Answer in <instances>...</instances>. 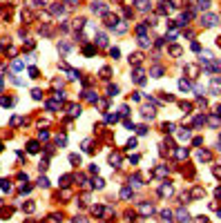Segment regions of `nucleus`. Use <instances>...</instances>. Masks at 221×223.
<instances>
[{
    "label": "nucleus",
    "instance_id": "nucleus-1",
    "mask_svg": "<svg viewBox=\"0 0 221 223\" xmlns=\"http://www.w3.org/2000/svg\"><path fill=\"white\" fill-rule=\"evenodd\" d=\"M219 22V16L217 14H203L201 16V25L203 27H214Z\"/></svg>",
    "mask_w": 221,
    "mask_h": 223
},
{
    "label": "nucleus",
    "instance_id": "nucleus-54",
    "mask_svg": "<svg viewBox=\"0 0 221 223\" xmlns=\"http://www.w3.org/2000/svg\"><path fill=\"white\" fill-rule=\"evenodd\" d=\"M0 150H2V143H0Z\"/></svg>",
    "mask_w": 221,
    "mask_h": 223
},
{
    "label": "nucleus",
    "instance_id": "nucleus-35",
    "mask_svg": "<svg viewBox=\"0 0 221 223\" xmlns=\"http://www.w3.org/2000/svg\"><path fill=\"white\" fill-rule=\"evenodd\" d=\"M22 65H25L22 60H14V62H11V67H14V69H22Z\"/></svg>",
    "mask_w": 221,
    "mask_h": 223
},
{
    "label": "nucleus",
    "instance_id": "nucleus-51",
    "mask_svg": "<svg viewBox=\"0 0 221 223\" xmlns=\"http://www.w3.org/2000/svg\"><path fill=\"white\" fill-rule=\"evenodd\" d=\"M76 2H78V0H67V5H69V7H74Z\"/></svg>",
    "mask_w": 221,
    "mask_h": 223
},
{
    "label": "nucleus",
    "instance_id": "nucleus-6",
    "mask_svg": "<svg viewBox=\"0 0 221 223\" xmlns=\"http://www.w3.org/2000/svg\"><path fill=\"white\" fill-rule=\"evenodd\" d=\"M132 81L136 83V85H143V83H145V76H143V69H134V74H132Z\"/></svg>",
    "mask_w": 221,
    "mask_h": 223
},
{
    "label": "nucleus",
    "instance_id": "nucleus-48",
    "mask_svg": "<svg viewBox=\"0 0 221 223\" xmlns=\"http://www.w3.org/2000/svg\"><path fill=\"white\" fill-rule=\"evenodd\" d=\"M136 132H139V134H141V136H143V134H147V127H145V125H141V127H139V129H136Z\"/></svg>",
    "mask_w": 221,
    "mask_h": 223
},
{
    "label": "nucleus",
    "instance_id": "nucleus-28",
    "mask_svg": "<svg viewBox=\"0 0 221 223\" xmlns=\"http://www.w3.org/2000/svg\"><path fill=\"white\" fill-rule=\"evenodd\" d=\"M110 163H112V167L118 165V163H121V156H118V154H112V156H110Z\"/></svg>",
    "mask_w": 221,
    "mask_h": 223
},
{
    "label": "nucleus",
    "instance_id": "nucleus-21",
    "mask_svg": "<svg viewBox=\"0 0 221 223\" xmlns=\"http://www.w3.org/2000/svg\"><path fill=\"white\" fill-rule=\"evenodd\" d=\"M27 150H29L31 154H36L38 150H40V147H38V143H36V141H31V143H29V145H27Z\"/></svg>",
    "mask_w": 221,
    "mask_h": 223
},
{
    "label": "nucleus",
    "instance_id": "nucleus-36",
    "mask_svg": "<svg viewBox=\"0 0 221 223\" xmlns=\"http://www.w3.org/2000/svg\"><path fill=\"white\" fill-rule=\"evenodd\" d=\"M163 129L165 132H174V123H163Z\"/></svg>",
    "mask_w": 221,
    "mask_h": 223
},
{
    "label": "nucleus",
    "instance_id": "nucleus-4",
    "mask_svg": "<svg viewBox=\"0 0 221 223\" xmlns=\"http://www.w3.org/2000/svg\"><path fill=\"white\" fill-rule=\"evenodd\" d=\"M49 11H52L54 16H63L65 14V7H63V5H58V2H52V5H49Z\"/></svg>",
    "mask_w": 221,
    "mask_h": 223
},
{
    "label": "nucleus",
    "instance_id": "nucleus-32",
    "mask_svg": "<svg viewBox=\"0 0 221 223\" xmlns=\"http://www.w3.org/2000/svg\"><path fill=\"white\" fill-rule=\"evenodd\" d=\"M58 49H63V51H69V49H72V43H58Z\"/></svg>",
    "mask_w": 221,
    "mask_h": 223
},
{
    "label": "nucleus",
    "instance_id": "nucleus-27",
    "mask_svg": "<svg viewBox=\"0 0 221 223\" xmlns=\"http://www.w3.org/2000/svg\"><path fill=\"white\" fill-rule=\"evenodd\" d=\"M130 185L139 187V185H141V176H130Z\"/></svg>",
    "mask_w": 221,
    "mask_h": 223
},
{
    "label": "nucleus",
    "instance_id": "nucleus-45",
    "mask_svg": "<svg viewBox=\"0 0 221 223\" xmlns=\"http://www.w3.org/2000/svg\"><path fill=\"white\" fill-rule=\"evenodd\" d=\"M72 223H87V219H85V216H76Z\"/></svg>",
    "mask_w": 221,
    "mask_h": 223
},
{
    "label": "nucleus",
    "instance_id": "nucleus-39",
    "mask_svg": "<svg viewBox=\"0 0 221 223\" xmlns=\"http://www.w3.org/2000/svg\"><path fill=\"white\" fill-rule=\"evenodd\" d=\"M31 96H34V98H36V100H40V96H43V91H40V89H34V91H31Z\"/></svg>",
    "mask_w": 221,
    "mask_h": 223
},
{
    "label": "nucleus",
    "instance_id": "nucleus-29",
    "mask_svg": "<svg viewBox=\"0 0 221 223\" xmlns=\"http://www.w3.org/2000/svg\"><path fill=\"white\" fill-rule=\"evenodd\" d=\"M47 110H49V112H56V110H58V103H56V100H49V103H47Z\"/></svg>",
    "mask_w": 221,
    "mask_h": 223
},
{
    "label": "nucleus",
    "instance_id": "nucleus-2",
    "mask_svg": "<svg viewBox=\"0 0 221 223\" xmlns=\"http://www.w3.org/2000/svg\"><path fill=\"white\" fill-rule=\"evenodd\" d=\"M210 94H214V96L221 94V78H219V76L212 78V83H210Z\"/></svg>",
    "mask_w": 221,
    "mask_h": 223
},
{
    "label": "nucleus",
    "instance_id": "nucleus-41",
    "mask_svg": "<svg viewBox=\"0 0 221 223\" xmlns=\"http://www.w3.org/2000/svg\"><path fill=\"white\" fill-rule=\"evenodd\" d=\"M29 74H31V78H38V76H40V72H38L36 67H31V69H29Z\"/></svg>",
    "mask_w": 221,
    "mask_h": 223
},
{
    "label": "nucleus",
    "instance_id": "nucleus-52",
    "mask_svg": "<svg viewBox=\"0 0 221 223\" xmlns=\"http://www.w3.org/2000/svg\"><path fill=\"white\" fill-rule=\"evenodd\" d=\"M217 114H219V116H221V105H219V107H217Z\"/></svg>",
    "mask_w": 221,
    "mask_h": 223
},
{
    "label": "nucleus",
    "instance_id": "nucleus-19",
    "mask_svg": "<svg viewBox=\"0 0 221 223\" xmlns=\"http://www.w3.org/2000/svg\"><path fill=\"white\" fill-rule=\"evenodd\" d=\"M139 45H141V47H150L152 40H150V38H145V36H139Z\"/></svg>",
    "mask_w": 221,
    "mask_h": 223
},
{
    "label": "nucleus",
    "instance_id": "nucleus-44",
    "mask_svg": "<svg viewBox=\"0 0 221 223\" xmlns=\"http://www.w3.org/2000/svg\"><path fill=\"white\" fill-rule=\"evenodd\" d=\"M107 91H110V96H116L118 94V87H116V85H114V87L110 85V89H107Z\"/></svg>",
    "mask_w": 221,
    "mask_h": 223
},
{
    "label": "nucleus",
    "instance_id": "nucleus-33",
    "mask_svg": "<svg viewBox=\"0 0 221 223\" xmlns=\"http://www.w3.org/2000/svg\"><path fill=\"white\" fill-rule=\"evenodd\" d=\"M69 161H72L74 165H81V156H78V154H72V156H69Z\"/></svg>",
    "mask_w": 221,
    "mask_h": 223
},
{
    "label": "nucleus",
    "instance_id": "nucleus-10",
    "mask_svg": "<svg viewBox=\"0 0 221 223\" xmlns=\"http://www.w3.org/2000/svg\"><path fill=\"white\" fill-rule=\"evenodd\" d=\"M190 136H192L190 127H181L179 129V141H190Z\"/></svg>",
    "mask_w": 221,
    "mask_h": 223
},
{
    "label": "nucleus",
    "instance_id": "nucleus-53",
    "mask_svg": "<svg viewBox=\"0 0 221 223\" xmlns=\"http://www.w3.org/2000/svg\"><path fill=\"white\" fill-rule=\"evenodd\" d=\"M0 89H2V76H0Z\"/></svg>",
    "mask_w": 221,
    "mask_h": 223
},
{
    "label": "nucleus",
    "instance_id": "nucleus-15",
    "mask_svg": "<svg viewBox=\"0 0 221 223\" xmlns=\"http://www.w3.org/2000/svg\"><path fill=\"white\" fill-rule=\"evenodd\" d=\"M199 161H210V152H206V150H199Z\"/></svg>",
    "mask_w": 221,
    "mask_h": 223
},
{
    "label": "nucleus",
    "instance_id": "nucleus-26",
    "mask_svg": "<svg viewBox=\"0 0 221 223\" xmlns=\"http://www.w3.org/2000/svg\"><path fill=\"white\" fill-rule=\"evenodd\" d=\"M197 7H199V9H208V7H210V0H197Z\"/></svg>",
    "mask_w": 221,
    "mask_h": 223
},
{
    "label": "nucleus",
    "instance_id": "nucleus-34",
    "mask_svg": "<svg viewBox=\"0 0 221 223\" xmlns=\"http://www.w3.org/2000/svg\"><path fill=\"white\" fill-rule=\"evenodd\" d=\"M94 187H98V190H103V187H105V181H103V179H96V181H94Z\"/></svg>",
    "mask_w": 221,
    "mask_h": 223
},
{
    "label": "nucleus",
    "instance_id": "nucleus-23",
    "mask_svg": "<svg viewBox=\"0 0 221 223\" xmlns=\"http://www.w3.org/2000/svg\"><path fill=\"white\" fill-rule=\"evenodd\" d=\"M161 219L163 221H172V212H170V210H161Z\"/></svg>",
    "mask_w": 221,
    "mask_h": 223
},
{
    "label": "nucleus",
    "instance_id": "nucleus-47",
    "mask_svg": "<svg viewBox=\"0 0 221 223\" xmlns=\"http://www.w3.org/2000/svg\"><path fill=\"white\" fill-rule=\"evenodd\" d=\"M94 54V47H89V45H87V47H85V56H92Z\"/></svg>",
    "mask_w": 221,
    "mask_h": 223
},
{
    "label": "nucleus",
    "instance_id": "nucleus-49",
    "mask_svg": "<svg viewBox=\"0 0 221 223\" xmlns=\"http://www.w3.org/2000/svg\"><path fill=\"white\" fill-rule=\"evenodd\" d=\"M38 136H40V139H49V132H45V129H40V134H38Z\"/></svg>",
    "mask_w": 221,
    "mask_h": 223
},
{
    "label": "nucleus",
    "instance_id": "nucleus-40",
    "mask_svg": "<svg viewBox=\"0 0 221 223\" xmlns=\"http://www.w3.org/2000/svg\"><path fill=\"white\" fill-rule=\"evenodd\" d=\"M118 54H121V51H118L116 47H112V49H110V56H112V58H118Z\"/></svg>",
    "mask_w": 221,
    "mask_h": 223
},
{
    "label": "nucleus",
    "instance_id": "nucleus-3",
    "mask_svg": "<svg viewBox=\"0 0 221 223\" xmlns=\"http://www.w3.org/2000/svg\"><path fill=\"white\" fill-rule=\"evenodd\" d=\"M92 11H94V14H101V16H105L107 11H110V7H107L105 2H94V5H92Z\"/></svg>",
    "mask_w": 221,
    "mask_h": 223
},
{
    "label": "nucleus",
    "instance_id": "nucleus-8",
    "mask_svg": "<svg viewBox=\"0 0 221 223\" xmlns=\"http://www.w3.org/2000/svg\"><path fill=\"white\" fill-rule=\"evenodd\" d=\"M94 38H96L94 43L98 45V47H107V36H105V33H101V31H98V33H96Z\"/></svg>",
    "mask_w": 221,
    "mask_h": 223
},
{
    "label": "nucleus",
    "instance_id": "nucleus-18",
    "mask_svg": "<svg viewBox=\"0 0 221 223\" xmlns=\"http://www.w3.org/2000/svg\"><path fill=\"white\" fill-rule=\"evenodd\" d=\"M121 199H125V201H130V199H132V190H130V187H123V192H121Z\"/></svg>",
    "mask_w": 221,
    "mask_h": 223
},
{
    "label": "nucleus",
    "instance_id": "nucleus-5",
    "mask_svg": "<svg viewBox=\"0 0 221 223\" xmlns=\"http://www.w3.org/2000/svg\"><path fill=\"white\" fill-rule=\"evenodd\" d=\"M139 212L143 214V216H150L152 212H154V208H152V203H141L139 205Z\"/></svg>",
    "mask_w": 221,
    "mask_h": 223
},
{
    "label": "nucleus",
    "instance_id": "nucleus-12",
    "mask_svg": "<svg viewBox=\"0 0 221 223\" xmlns=\"http://www.w3.org/2000/svg\"><path fill=\"white\" fill-rule=\"evenodd\" d=\"M114 29H116V33H125L127 31V22L125 20H118V25L114 27Z\"/></svg>",
    "mask_w": 221,
    "mask_h": 223
},
{
    "label": "nucleus",
    "instance_id": "nucleus-22",
    "mask_svg": "<svg viewBox=\"0 0 221 223\" xmlns=\"http://www.w3.org/2000/svg\"><path fill=\"white\" fill-rule=\"evenodd\" d=\"M0 187H2L5 192H11V183H9L7 179H2V181H0Z\"/></svg>",
    "mask_w": 221,
    "mask_h": 223
},
{
    "label": "nucleus",
    "instance_id": "nucleus-46",
    "mask_svg": "<svg viewBox=\"0 0 221 223\" xmlns=\"http://www.w3.org/2000/svg\"><path fill=\"white\" fill-rule=\"evenodd\" d=\"M127 147H130V150H132V147H136V139H130V141H127Z\"/></svg>",
    "mask_w": 221,
    "mask_h": 223
},
{
    "label": "nucleus",
    "instance_id": "nucleus-30",
    "mask_svg": "<svg viewBox=\"0 0 221 223\" xmlns=\"http://www.w3.org/2000/svg\"><path fill=\"white\" fill-rule=\"evenodd\" d=\"M141 58H143L141 54H134V56H130V62H134V65H139V62H141Z\"/></svg>",
    "mask_w": 221,
    "mask_h": 223
},
{
    "label": "nucleus",
    "instance_id": "nucleus-20",
    "mask_svg": "<svg viewBox=\"0 0 221 223\" xmlns=\"http://www.w3.org/2000/svg\"><path fill=\"white\" fill-rule=\"evenodd\" d=\"M143 118H154V110L152 107H143Z\"/></svg>",
    "mask_w": 221,
    "mask_h": 223
},
{
    "label": "nucleus",
    "instance_id": "nucleus-9",
    "mask_svg": "<svg viewBox=\"0 0 221 223\" xmlns=\"http://www.w3.org/2000/svg\"><path fill=\"white\" fill-rule=\"evenodd\" d=\"M177 219H179L181 223H188V221H190V214H188V210H183V208H181V210H177Z\"/></svg>",
    "mask_w": 221,
    "mask_h": 223
},
{
    "label": "nucleus",
    "instance_id": "nucleus-14",
    "mask_svg": "<svg viewBox=\"0 0 221 223\" xmlns=\"http://www.w3.org/2000/svg\"><path fill=\"white\" fill-rule=\"evenodd\" d=\"M190 87H192V85L185 81V78H181V81H179V89L181 91H190Z\"/></svg>",
    "mask_w": 221,
    "mask_h": 223
},
{
    "label": "nucleus",
    "instance_id": "nucleus-43",
    "mask_svg": "<svg viewBox=\"0 0 221 223\" xmlns=\"http://www.w3.org/2000/svg\"><path fill=\"white\" fill-rule=\"evenodd\" d=\"M212 72H221V60H214V65H212Z\"/></svg>",
    "mask_w": 221,
    "mask_h": 223
},
{
    "label": "nucleus",
    "instance_id": "nucleus-24",
    "mask_svg": "<svg viewBox=\"0 0 221 223\" xmlns=\"http://www.w3.org/2000/svg\"><path fill=\"white\" fill-rule=\"evenodd\" d=\"M81 114V107L78 105H69V116H78Z\"/></svg>",
    "mask_w": 221,
    "mask_h": 223
},
{
    "label": "nucleus",
    "instance_id": "nucleus-38",
    "mask_svg": "<svg viewBox=\"0 0 221 223\" xmlns=\"http://www.w3.org/2000/svg\"><path fill=\"white\" fill-rule=\"evenodd\" d=\"M38 185H40V187H47V185H49V181L45 179V176H40V179H38Z\"/></svg>",
    "mask_w": 221,
    "mask_h": 223
},
{
    "label": "nucleus",
    "instance_id": "nucleus-25",
    "mask_svg": "<svg viewBox=\"0 0 221 223\" xmlns=\"http://www.w3.org/2000/svg\"><path fill=\"white\" fill-rule=\"evenodd\" d=\"M208 123H210V127H219V116H210V118H208Z\"/></svg>",
    "mask_w": 221,
    "mask_h": 223
},
{
    "label": "nucleus",
    "instance_id": "nucleus-50",
    "mask_svg": "<svg viewBox=\"0 0 221 223\" xmlns=\"http://www.w3.org/2000/svg\"><path fill=\"white\" fill-rule=\"evenodd\" d=\"M197 223H208V219L206 216H197Z\"/></svg>",
    "mask_w": 221,
    "mask_h": 223
},
{
    "label": "nucleus",
    "instance_id": "nucleus-11",
    "mask_svg": "<svg viewBox=\"0 0 221 223\" xmlns=\"http://www.w3.org/2000/svg\"><path fill=\"white\" fill-rule=\"evenodd\" d=\"M150 76H152V78H161V76H163V67H161V65L152 67V69H150Z\"/></svg>",
    "mask_w": 221,
    "mask_h": 223
},
{
    "label": "nucleus",
    "instance_id": "nucleus-13",
    "mask_svg": "<svg viewBox=\"0 0 221 223\" xmlns=\"http://www.w3.org/2000/svg\"><path fill=\"white\" fill-rule=\"evenodd\" d=\"M136 9L139 11H147L150 9V2H147V0H136Z\"/></svg>",
    "mask_w": 221,
    "mask_h": 223
},
{
    "label": "nucleus",
    "instance_id": "nucleus-17",
    "mask_svg": "<svg viewBox=\"0 0 221 223\" xmlns=\"http://www.w3.org/2000/svg\"><path fill=\"white\" fill-rule=\"evenodd\" d=\"M203 194H206V192H203V187H194V190H192V192H190V196H194V199H199V196H203Z\"/></svg>",
    "mask_w": 221,
    "mask_h": 223
},
{
    "label": "nucleus",
    "instance_id": "nucleus-31",
    "mask_svg": "<svg viewBox=\"0 0 221 223\" xmlns=\"http://www.w3.org/2000/svg\"><path fill=\"white\" fill-rule=\"evenodd\" d=\"M170 54H172V56H179V54H181V47H179V45H172V47H170Z\"/></svg>",
    "mask_w": 221,
    "mask_h": 223
},
{
    "label": "nucleus",
    "instance_id": "nucleus-42",
    "mask_svg": "<svg viewBox=\"0 0 221 223\" xmlns=\"http://www.w3.org/2000/svg\"><path fill=\"white\" fill-rule=\"evenodd\" d=\"M203 123H206V118H203V116H197V118H194V125H197V127L203 125Z\"/></svg>",
    "mask_w": 221,
    "mask_h": 223
},
{
    "label": "nucleus",
    "instance_id": "nucleus-16",
    "mask_svg": "<svg viewBox=\"0 0 221 223\" xmlns=\"http://www.w3.org/2000/svg\"><path fill=\"white\" fill-rule=\"evenodd\" d=\"M177 158H188V147H179V150H177Z\"/></svg>",
    "mask_w": 221,
    "mask_h": 223
},
{
    "label": "nucleus",
    "instance_id": "nucleus-37",
    "mask_svg": "<svg viewBox=\"0 0 221 223\" xmlns=\"http://www.w3.org/2000/svg\"><path fill=\"white\" fill-rule=\"evenodd\" d=\"M156 174L159 176H165L168 174V167H163V165H161V167H156Z\"/></svg>",
    "mask_w": 221,
    "mask_h": 223
},
{
    "label": "nucleus",
    "instance_id": "nucleus-7",
    "mask_svg": "<svg viewBox=\"0 0 221 223\" xmlns=\"http://www.w3.org/2000/svg\"><path fill=\"white\" fill-rule=\"evenodd\" d=\"M172 192H174V190H172V185H170V183H163V185L159 187V194H161V196H170Z\"/></svg>",
    "mask_w": 221,
    "mask_h": 223
}]
</instances>
